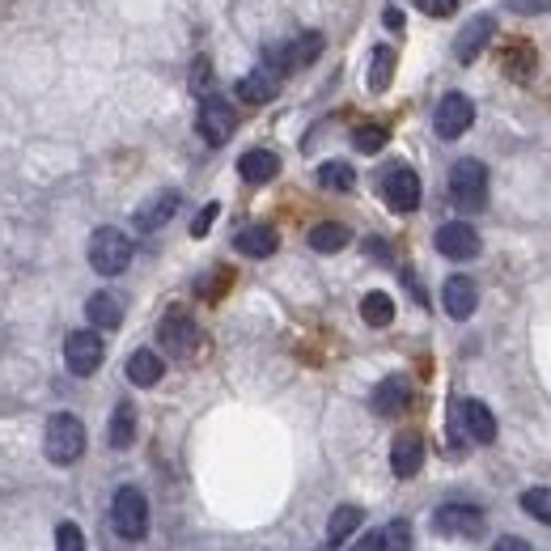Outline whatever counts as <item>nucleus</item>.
Here are the masks:
<instances>
[{"label":"nucleus","mask_w":551,"mask_h":551,"mask_svg":"<svg viewBox=\"0 0 551 551\" xmlns=\"http://www.w3.org/2000/svg\"><path fill=\"white\" fill-rule=\"evenodd\" d=\"M162 373H166L162 352L136 348L132 357H128V382H132V386H157V382H162Z\"/></svg>","instance_id":"4be33fe9"},{"label":"nucleus","mask_w":551,"mask_h":551,"mask_svg":"<svg viewBox=\"0 0 551 551\" xmlns=\"http://www.w3.org/2000/svg\"><path fill=\"white\" fill-rule=\"evenodd\" d=\"M484 526H488L484 509H475L467 501H450V505H441L433 513V530L441 539H479L484 535Z\"/></svg>","instance_id":"423d86ee"},{"label":"nucleus","mask_w":551,"mask_h":551,"mask_svg":"<svg viewBox=\"0 0 551 551\" xmlns=\"http://www.w3.org/2000/svg\"><path fill=\"white\" fill-rule=\"evenodd\" d=\"M475 123V102L467 94H446L433 111V128L441 140H458Z\"/></svg>","instance_id":"9b49d317"},{"label":"nucleus","mask_w":551,"mask_h":551,"mask_svg":"<svg viewBox=\"0 0 551 551\" xmlns=\"http://www.w3.org/2000/svg\"><path fill=\"white\" fill-rule=\"evenodd\" d=\"M361 318H365L369 327H390V318H395V301H390L386 293H365Z\"/></svg>","instance_id":"cd10ccee"},{"label":"nucleus","mask_w":551,"mask_h":551,"mask_svg":"<svg viewBox=\"0 0 551 551\" xmlns=\"http://www.w3.org/2000/svg\"><path fill=\"white\" fill-rule=\"evenodd\" d=\"M348 242H352V229L340 221H323V225L310 229V246L318 255H335V251H344Z\"/></svg>","instance_id":"393cba45"},{"label":"nucleus","mask_w":551,"mask_h":551,"mask_svg":"<svg viewBox=\"0 0 551 551\" xmlns=\"http://www.w3.org/2000/svg\"><path fill=\"white\" fill-rule=\"evenodd\" d=\"M382 530H386V551H407V547H412V522H407V518H395Z\"/></svg>","instance_id":"2f4dec72"},{"label":"nucleus","mask_w":551,"mask_h":551,"mask_svg":"<svg viewBox=\"0 0 551 551\" xmlns=\"http://www.w3.org/2000/svg\"><path fill=\"white\" fill-rule=\"evenodd\" d=\"M450 200L462 212H479L488 204V170L475 157H462V162L450 166Z\"/></svg>","instance_id":"20e7f679"},{"label":"nucleus","mask_w":551,"mask_h":551,"mask_svg":"<svg viewBox=\"0 0 551 551\" xmlns=\"http://www.w3.org/2000/svg\"><path fill=\"white\" fill-rule=\"evenodd\" d=\"M191 90L200 94V98H208V60H195V68H191Z\"/></svg>","instance_id":"58836bf2"},{"label":"nucleus","mask_w":551,"mask_h":551,"mask_svg":"<svg viewBox=\"0 0 551 551\" xmlns=\"http://www.w3.org/2000/svg\"><path fill=\"white\" fill-rule=\"evenodd\" d=\"M85 318H90L98 331H115L123 323V297H115L111 289H98L90 301H85Z\"/></svg>","instance_id":"aec40b11"},{"label":"nucleus","mask_w":551,"mask_h":551,"mask_svg":"<svg viewBox=\"0 0 551 551\" xmlns=\"http://www.w3.org/2000/svg\"><path fill=\"white\" fill-rule=\"evenodd\" d=\"M111 522H115V535L119 539H128V543H140L149 535V501H145V492L132 488V484H123L115 492V501H111Z\"/></svg>","instance_id":"7ed1b4c3"},{"label":"nucleus","mask_w":551,"mask_h":551,"mask_svg":"<svg viewBox=\"0 0 551 551\" xmlns=\"http://www.w3.org/2000/svg\"><path fill=\"white\" fill-rule=\"evenodd\" d=\"M217 212H221L217 204H204V208H200V217L191 221V238H204L208 229H212V221H217Z\"/></svg>","instance_id":"c9c22d12"},{"label":"nucleus","mask_w":551,"mask_h":551,"mask_svg":"<svg viewBox=\"0 0 551 551\" xmlns=\"http://www.w3.org/2000/svg\"><path fill=\"white\" fill-rule=\"evenodd\" d=\"M492 551H535V547H530L526 539H518V535H501V543H496Z\"/></svg>","instance_id":"ea45409f"},{"label":"nucleus","mask_w":551,"mask_h":551,"mask_svg":"<svg viewBox=\"0 0 551 551\" xmlns=\"http://www.w3.org/2000/svg\"><path fill=\"white\" fill-rule=\"evenodd\" d=\"M318 51H323V34H301V39L284 43V56H289V73L293 68H306L318 60Z\"/></svg>","instance_id":"a878e982"},{"label":"nucleus","mask_w":551,"mask_h":551,"mask_svg":"<svg viewBox=\"0 0 551 551\" xmlns=\"http://www.w3.org/2000/svg\"><path fill=\"white\" fill-rule=\"evenodd\" d=\"M437 251L446 259H475L479 255V234L467 221H446L437 229Z\"/></svg>","instance_id":"4468645a"},{"label":"nucleus","mask_w":551,"mask_h":551,"mask_svg":"<svg viewBox=\"0 0 551 551\" xmlns=\"http://www.w3.org/2000/svg\"><path fill=\"white\" fill-rule=\"evenodd\" d=\"M106 441H111V450H128L132 441H136V407H132L128 399L115 403L111 429H106Z\"/></svg>","instance_id":"b1692460"},{"label":"nucleus","mask_w":551,"mask_h":551,"mask_svg":"<svg viewBox=\"0 0 551 551\" xmlns=\"http://www.w3.org/2000/svg\"><path fill=\"white\" fill-rule=\"evenodd\" d=\"M416 9L429 13V17H454L458 13V0H416Z\"/></svg>","instance_id":"f704fd0d"},{"label":"nucleus","mask_w":551,"mask_h":551,"mask_svg":"<svg viewBox=\"0 0 551 551\" xmlns=\"http://www.w3.org/2000/svg\"><path fill=\"white\" fill-rule=\"evenodd\" d=\"M179 204H183V195L174 191V187H166V191H153L145 204L136 208V217H132V225L140 229V234H157L162 225H170V217L179 212Z\"/></svg>","instance_id":"ddd939ff"},{"label":"nucleus","mask_w":551,"mask_h":551,"mask_svg":"<svg viewBox=\"0 0 551 551\" xmlns=\"http://www.w3.org/2000/svg\"><path fill=\"white\" fill-rule=\"evenodd\" d=\"M492 39H496V17H492V13L471 17V22L458 30V39H454V60H458V64H475L479 51H484Z\"/></svg>","instance_id":"f8f14e48"},{"label":"nucleus","mask_w":551,"mask_h":551,"mask_svg":"<svg viewBox=\"0 0 551 551\" xmlns=\"http://www.w3.org/2000/svg\"><path fill=\"white\" fill-rule=\"evenodd\" d=\"M454 429L458 433H467L475 446H492L496 441V416H492V407L488 403H479V399H462L454 407Z\"/></svg>","instance_id":"9d476101"},{"label":"nucleus","mask_w":551,"mask_h":551,"mask_svg":"<svg viewBox=\"0 0 551 551\" xmlns=\"http://www.w3.org/2000/svg\"><path fill=\"white\" fill-rule=\"evenodd\" d=\"M386 128H382V123H361V128L357 132H352V145H357L361 153H382L386 149Z\"/></svg>","instance_id":"7c9ffc66"},{"label":"nucleus","mask_w":551,"mask_h":551,"mask_svg":"<svg viewBox=\"0 0 551 551\" xmlns=\"http://www.w3.org/2000/svg\"><path fill=\"white\" fill-rule=\"evenodd\" d=\"M361 522H365V513H361L357 505H340V509H335V513H331V522H327V551L344 547V543L361 530Z\"/></svg>","instance_id":"5701e85b"},{"label":"nucleus","mask_w":551,"mask_h":551,"mask_svg":"<svg viewBox=\"0 0 551 551\" xmlns=\"http://www.w3.org/2000/svg\"><path fill=\"white\" fill-rule=\"evenodd\" d=\"M56 551H85V535L77 522H60L56 526Z\"/></svg>","instance_id":"473e14b6"},{"label":"nucleus","mask_w":551,"mask_h":551,"mask_svg":"<svg viewBox=\"0 0 551 551\" xmlns=\"http://www.w3.org/2000/svg\"><path fill=\"white\" fill-rule=\"evenodd\" d=\"M43 454H47V462H56V467H73V462L85 454V424H81V416H73V412L47 416Z\"/></svg>","instance_id":"f257e3e1"},{"label":"nucleus","mask_w":551,"mask_h":551,"mask_svg":"<svg viewBox=\"0 0 551 551\" xmlns=\"http://www.w3.org/2000/svg\"><path fill=\"white\" fill-rule=\"evenodd\" d=\"M238 174H242L246 183L263 187V183H272L276 174H280V157H276L272 149H246V153L238 157Z\"/></svg>","instance_id":"a211bd4d"},{"label":"nucleus","mask_w":551,"mask_h":551,"mask_svg":"<svg viewBox=\"0 0 551 551\" xmlns=\"http://www.w3.org/2000/svg\"><path fill=\"white\" fill-rule=\"evenodd\" d=\"M390 73H395V47H378L373 51V64H369V90L382 94L390 85Z\"/></svg>","instance_id":"c85d7f7f"},{"label":"nucleus","mask_w":551,"mask_h":551,"mask_svg":"<svg viewBox=\"0 0 551 551\" xmlns=\"http://www.w3.org/2000/svg\"><path fill=\"white\" fill-rule=\"evenodd\" d=\"M128 263H132V238L123 234V229H115V225L94 229V238H90V268L98 276H119V272H128Z\"/></svg>","instance_id":"f03ea898"},{"label":"nucleus","mask_w":551,"mask_h":551,"mask_svg":"<svg viewBox=\"0 0 551 551\" xmlns=\"http://www.w3.org/2000/svg\"><path fill=\"white\" fill-rule=\"evenodd\" d=\"M102 357H106V348H102V335L98 331H73L64 340V365L68 373H77V378H90V373L102 369Z\"/></svg>","instance_id":"6e6552de"},{"label":"nucleus","mask_w":551,"mask_h":551,"mask_svg":"<svg viewBox=\"0 0 551 551\" xmlns=\"http://www.w3.org/2000/svg\"><path fill=\"white\" fill-rule=\"evenodd\" d=\"M234 246H238L242 255H251V259H268V255H276L280 234H276L272 225H246V229H238Z\"/></svg>","instance_id":"412c9836"},{"label":"nucleus","mask_w":551,"mask_h":551,"mask_svg":"<svg viewBox=\"0 0 551 551\" xmlns=\"http://www.w3.org/2000/svg\"><path fill=\"white\" fill-rule=\"evenodd\" d=\"M318 187L352 191V187H357V170H352L348 162H323V166H318Z\"/></svg>","instance_id":"bb28decb"},{"label":"nucleus","mask_w":551,"mask_h":551,"mask_svg":"<svg viewBox=\"0 0 551 551\" xmlns=\"http://www.w3.org/2000/svg\"><path fill=\"white\" fill-rule=\"evenodd\" d=\"M522 509L530 513L535 522H543V526H551V488H526L522 492Z\"/></svg>","instance_id":"c756f323"},{"label":"nucleus","mask_w":551,"mask_h":551,"mask_svg":"<svg viewBox=\"0 0 551 551\" xmlns=\"http://www.w3.org/2000/svg\"><path fill=\"white\" fill-rule=\"evenodd\" d=\"M386 26L390 30H403V9L399 5H386Z\"/></svg>","instance_id":"a19ab883"},{"label":"nucleus","mask_w":551,"mask_h":551,"mask_svg":"<svg viewBox=\"0 0 551 551\" xmlns=\"http://www.w3.org/2000/svg\"><path fill=\"white\" fill-rule=\"evenodd\" d=\"M378 187H382V200L395 208V212H416V208H420L424 187H420V179H416L412 166H390V170H382Z\"/></svg>","instance_id":"1a4fd4ad"},{"label":"nucleus","mask_w":551,"mask_h":551,"mask_svg":"<svg viewBox=\"0 0 551 551\" xmlns=\"http://www.w3.org/2000/svg\"><path fill=\"white\" fill-rule=\"evenodd\" d=\"M280 94V73H272L268 64L255 68V73H246L238 81V98L242 102H251V106H263V102H272Z\"/></svg>","instance_id":"6ab92c4d"},{"label":"nucleus","mask_w":551,"mask_h":551,"mask_svg":"<svg viewBox=\"0 0 551 551\" xmlns=\"http://www.w3.org/2000/svg\"><path fill=\"white\" fill-rule=\"evenodd\" d=\"M369 403H373V412H378V416H399L403 407L412 403V382L395 373V378H386V382L373 386V399Z\"/></svg>","instance_id":"f3484780"},{"label":"nucleus","mask_w":551,"mask_h":551,"mask_svg":"<svg viewBox=\"0 0 551 551\" xmlns=\"http://www.w3.org/2000/svg\"><path fill=\"white\" fill-rule=\"evenodd\" d=\"M441 301H446V314L458 318V323H467L479 306V284L471 276H450L441 284Z\"/></svg>","instance_id":"2eb2a0df"},{"label":"nucleus","mask_w":551,"mask_h":551,"mask_svg":"<svg viewBox=\"0 0 551 551\" xmlns=\"http://www.w3.org/2000/svg\"><path fill=\"white\" fill-rule=\"evenodd\" d=\"M348 551H386V530H365Z\"/></svg>","instance_id":"4c0bfd02"},{"label":"nucleus","mask_w":551,"mask_h":551,"mask_svg":"<svg viewBox=\"0 0 551 551\" xmlns=\"http://www.w3.org/2000/svg\"><path fill=\"white\" fill-rule=\"evenodd\" d=\"M424 467V437L420 433H399L390 446V471L399 479H412Z\"/></svg>","instance_id":"dca6fc26"},{"label":"nucleus","mask_w":551,"mask_h":551,"mask_svg":"<svg viewBox=\"0 0 551 551\" xmlns=\"http://www.w3.org/2000/svg\"><path fill=\"white\" fill-rule=\"evenodd\" d=\"M195 128H200V136H204V145H212V149H221L229 136L238 132V111L229 106L225 98H217V94H208L204 102H200V115H195Z\"/></svg>","instance_id":"0eeeda50"},{"label":"nucleus","mask_w":551,"mask_h":551,"mask_svg":"<svg viewBox=\"0 0 551 551\" xmlns=\"http://www.w3.org/2000/svg\"><path fill=\"white\" fill-rule=\"evenodd\" d=\"M505 9L509 13H522V17H535V13H551V0H509Z\"/></svg>","instance_id":"e433bc0d"},{"label":"nucleus","mask_w":551,"mask_h":551,"mask_svg":"<svg viewBox=\"0 0 551 551\" xmlns=\"http://www.w3.org/2000/svg\"><path fill=\"white\" fill-rule=\"evenodd\" d=\"M157 344H162L166 357L187 361V357H195V348H200V327H195V318L187 310H170L162 323H157Z\"/></svg>","instance_id":"39448f33"},{"label":"nucleus","mask_w":551,"mask_h":551,"mask_svg":"<svg viewBox=\"0 0 551 551\" xmlns=\"http://www.w3.org/2000/svg\"><path fill=\"white\" fill-rule=\"evenodd\" d=\"M526 64L535 68V47L518 39V43L509 47V73H513V77H526Z\"/></svg>","instance_id":"72a5a7b5"}]
</instances>
